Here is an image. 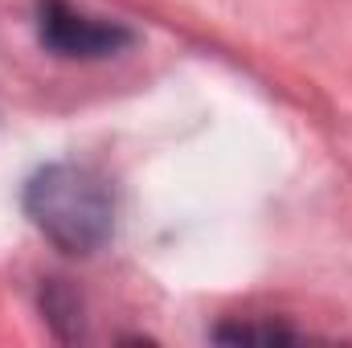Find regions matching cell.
I'll list each match as a JSON object with an SVG mask.
<instances>
[{
    "instance_id": "cell-3",
    "label": "cell",
    "mask_w": 352,
    "mask_h": 348,
    "mask_svg": "<svg viewBox=\"0 0 352 348\" xmlns=\"http://www.w3.org/2000/svg\"><path fill=\"white\" fill-rule=\"evenodd\" d=\"M41 312H45L50 328H54L62 340L82 336V303H78V295H74L62 279H50V283H45V291H41Z\"/></svg>"
},
{
    "instance_id": "cell-1",
    "label": "cell",
    "mask_w": 352,
    "mask_h": 348,
    "mask_svg": "<svg viewBox=\"0 0 352 348\" xmlns=\"http://www.w3.org/2000/svg\"><path fill=\"white\" fill-rule=\"evenodd\" d=\"M25 217L66 254H94L115 234V188L78 160H54L25 180Z\"/></svg>"
},
{
    "instance_id": "cell-4",
    "label": "cell",
    "mask_w": 352,
    "mask_h": 348,
    "mask_svg": "<svg viewBox=\"0 0 352 348\" xmlns=\"http://www.w3.org/2000/svg\"><path fill=\"white\" fill-rule=\"evenodd\" d=\"M217 340H226V345H250V340H263V345H287V340H299L295 332H287V328H278V324H226V328H217L213 332Z\"/></svg>"
},
{
    "instance_id": "cell-2",
    "label": "cell",
    "mask_w": 352,
    "mask_h": 348,
    "mask_svg": "<svg viewBox=\"0 0 352 348\" xmlns=\"http://www.w3.org/2000/svg\"><path fill=\"white\" fill-rule=\"evenodd\" d=\"M37 41L54 58L70 62H102L135 45V33L119 21L90 17L70 0H37Z\"/></svg>"
}]
</instances>
